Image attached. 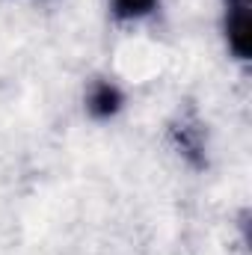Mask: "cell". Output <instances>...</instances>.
Here are the masks:
<instances>
[{"mask_svg": "<svg viewBox=\"0 0 252 255\" xmlns=\"http://www.w3.org/2000/svg\"><path fill=\"white\" fill-rule=\"evenodd\" d=\"M223 30L241 63L252 57V0H223Z\"/></svg>", "mask_w": 252, "mask_h": 255, "instance_id": "cell-1", "label": "cell"}, {"mask_svg": "<svg viewBox=\"0 0 252 255\" xmlns=\"http://www.w3.org/2000/svg\"><path fill=\"white\" fill-rule=\"evenodd\" d=\"M169 136L178 145V151L187 157L196 169H202L208 163V157H205V128H202L196 113H184L175 125L169 128Z\"/></svg>", "mask_w": 252, "mask_h": 255, "instance_id": "cell-2", "label": "cell"}, {"mask_svg": "<svg viewBox=\"0 0 252 255\" xmlns=\"http://www.w3.org/2000/svg\"><path fill=\"white\" fill-rule=\"evenodd\" d=\"M125 104V95L122 89L113 83V80H104V77H95L86 89V110L92 119H110L122 110Z\"/></svg>", "mask_w": 252, "mask_h": 255, "instance_id": "cell-3", "label": "cell"}, {"mask_svg": "<svg viewBox=\"0 0 252 255\" xmlns=\"http://www.w3.org/2000/svg\"><path fill=\"white\" fill-rule=\"evenodd\" d=\"M110 9L119 21H133L151 15L157 9V0H110Z\"/></svg>", "mask_w": 252, "mask_h": 255, "instance_id": "cell-4", "label": "cell"}]
</instances>
